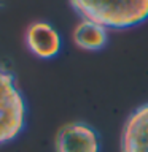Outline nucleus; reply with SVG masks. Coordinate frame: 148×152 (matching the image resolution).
I'll return each mask as SVG.
<instances>
[{"label":"nucleus","instance_id":"nucleus-5","mask_svg":"<svg viewBox=\"0 0 148 152\" xmlns=\"http://www.w3.org/2000/svg\"><path fill=\"white\" fill-rule=\"evenodd\" d=\"M26 45L33 56L40 59H53L61 51V37L51 24L38 21L27 27Z\"/></svg>","mask_w":148,"mask_h":152},{"label":"nucleus","instance_id":"nucleus-3","mask_svg":"<svg viewBox=\"0 0 148 152\" xmlns=\"http://www.w3.org/2000/svg\"><path fill=\"white\" fill-rule=\"evenodd\" d=\"M56 152H99V135L84 122H70L57 132L54 140Z\"/></svg>","mask_w":148,"mask_h":152},{"label":"nucleus","instance_id":"nucleus-6","mask_svg":"<svg viewBox=\"0 0 148 152\" xmlns=\"http://www.w3.org/2000/svg\"><path fill=\"white\" fill-rule=\"evenodd\" d=\"M73 41L80 49L99 51L107 43V28L97 22L81 19V22L73 30Z\"/></svg>","mask_w":148,"mask_h":152},{"label":"nucleus","instance_id":"nucleus-1","mask_svg":"<svg viewBox=\"0 0 148 152\" xmlns=\"http://www.w3.org/2000/svg\"><path fill=\"white\" fill-rule=\"evenodd\" d=\"M70 5L105 28H129L148 19V0H70Z\"/></svg>","mask_w":148,"mask_h":152},{"label":"nucleus","instance_id":"nucleus-4","mask_svg":"<svg viewBox=\"0 0 148 152\" xmlns=\"http://www.w3.org/2000/svg\"><path fill=\"white\" fill-rule=\"evenodd\" d=\"M121 152H148V102L127 117L121 132Z\"/></svg>","mask_w":148,"mask_h":152},{"label":"nucleus","instance_id":"nucleus-2","mask_svg":"<svg viewBox=\"0 0 148 152\" xmlns=\"http://www.w3.org/2000/svg\"><path fill=\"white\" fill-rule=\"evenodd\" d=\"M27 106L13 73L0 66V146L11 142L26 127Z\"/></svg>","mask_w":148,"mask_h":152}]
</instances>
